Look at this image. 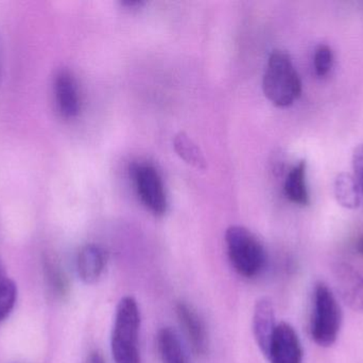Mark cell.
<instances>
[{"label": "cell", "instance_id": "1", "mask_svg": "<svg viewBox=\"0 0 363 363\" xmlns=\"http://www.w3.org/2000/svg\"><path fill=\"white\" fill-rule=\"evenodd\" d=\"M140 310L135 298L125 296L115 313L111 349L115 363H142L140 351Z\"/></svg>", "mask_w": 363, "mask_h": 363}, {"label": "cell", "instance_id": "2", "mask_svg": "<svg viewBox=\"0 0 363 363\" xmlns=\"http://www.w3.org/2000/svg\"><path fill=\"white\" fill-rule=\"evenodd\" d=\"M264 95L277 107L291 106L302 94V81L287 53L274 50L262 79Z\"/></svg>", "mask_w": 363, "mask_h": 363}, {"label": "cell", "instance_id": "3", "mask_svg": "<svg viewBox=\"0 0 363 363\" xmlns=\"http://www.w3.org/2000/svg\"><path fill=\"white\" fill-rule=\"evenodd\" d=\"M226 251L237 274L252 279L266 268L267 253L257 237L242 226H230L225 232Z\"/></svg>", "mask_w": 363, "mask_h": 363}, {"label": "cell", "instance_id": "4", "mask_svg": "<svg viewBox=\"0 0 363 363\" xmlns=\"http://www.w3.org/2000/svg\"><path fill=\"white\" fill-rule=\"evenodd\" d=\"M342 313L336 296L326 283H315L311 332L313 341L321 347L335 345L340 332Z\"/></svg>", "mask_w": 363, "mask_h": 363}, {"label": "cell", "instance_id": "5", "mask_svg": "<svg viewBox=\"0 0 363 363\" xmlns=\"http://www.w3.org/2000/svg\"><path fill=\"white\" fill-rule=\"evenodd\" d=\"M134 180L140 200L155 215H165L168 208L167 195L161 175L151 164H138L133 170Z\"/></svg>", "mask_w": 363, "mask_h": 363}, {"label": "cell", "instance_id": "6", "mask_svg": "<svg viewBox=\"0 0 363 363\" xmlns=\"http://www.w3.org/2000/svg\"><path fill=\"white\" fill-rule=\"evenodd\" d=\"M176 313L192 352L199 357L206 356L209 351V335L200 313L183 300L177 304Z\"/></svg>", "mask_w": 363, "mask_h": 363}, {"label": "cell", "instance_id": "7", "mask_svg": "<svg viewBox=\"0 0 363 363\" xmlns=\"http://www.w3.org/2000/svg\"><path fill=\"white\" fill-rule=\"evenodd\" d=\"M303 347L298 332L287 322L277 324L267 358L270 363H303Z\"/></svg>", "mask_w": 363, "mask_h": 363}, {"label": "cell", "instance_id": "8", "mask_svg": "<svg viewBox=\"0 0 363 363\" xmlns=\"http://www.w3.org/2000/svg\"><path fill=\"white\" fill-rule=\"evenodd\" d=\"M335 283L343 302L355 313L363 315V276L353 266L337 264L333 268Z\"/></svg>", "mask_w": 363, "mask_h": 363}, {"label": "cell", "instance_id": "9", "mask_svg": "<svg viewBox=\"0 0 363 363\" xmlns=\"http://www.w3.org/2000/svg\"><path fill=\"white\" fill-rule=\"evenodd\" d=\"M277 326L272 300L268 298H259L254 307L253 334L258 347L266 357Z\"/></svg>", "mask_w": 363, "mask_h": 363}, {"label": "cell", "instance_id": "10", "mask_svg": "<svg viewBox=\"0 0 363 363\" xmlns=\"http://www.w3.org/2000/svg\"><path fill=\"white\" fill-rule=\"evenodd\" d=\"M108 264V254L97 244H87L79 251L77 257V272L83 283L87 285L97 283Z\"/></svg>", "mask_w": 363, "mask_h": 363}, {"label": "cell", "instance_id": "11", "mask_svg": "<svg viewBox=\"0 0 363 363\" xmlns=\"http://www.w3.org/2000/svg\"><path fill=\"white\" fill-rule=\"evenodd\" d=\"M57 109L66 119H74L80 112L81 102L78 85L68 70L57 72L55 80Z\"/></svg>", "mask_w": 363, "mask_h": 363}, {"label": "cell", "instance_id": "12", "mask_svg": "<svg viewBox=\"0 0 363 363\" xmlns=\"http://www.w3.org/2000/svg\"><path fill=\"white\" fill-rule=\"evenodd\" d=\"M306 161L302 160L290 170L285 181V194L288 200L298 206L309 204V193L306 185Z\"/></svg>", "mask_w": 363, "mask_h": 363}, {"label": "cell", "instance_id": "13", "mask_svg": "<svg viewBox=\"0 0 363 363\" xmlns=\"http://www.w3.org/2000/svg\"><path fill=\"white\" fill-rule=\"evenodd\" d=\"M157 347L164 363H189L180 337L172 328L164 327L160 330Z\"/></svg>", "mask_w": 363, "mask_h": 363}, {"label": "cell", "instance_id": "14", "mask_svg": "<svg viewBox=\"0 0 363 363\" xmlns=\"http://www.w3.org/2000/svg\"><path fill=\"white\" fill-rule=\"evenodd\" d=\"M359 185L355 177L342 173L335 183V195L341 206L347 209H356L360 205Z\"/></svg>", "mask_w": 363, "mask_h": 363}, {"label": "cell", "instance_id": "15", "mask_svg": "<svg viewBox=\"0 0 363 363\" xmlns=\"http://www.w3.org/2000/svg\"><path fill=\"white\" fill-rule=\"evenodd\" d=\"M43 266H44L45 281L49 291L55 298H65L69 291V283L63 269L51 258H45Z\"/></svg>", "mask_w": 363, "mask_h": 363}, {"label": "cell", "instance_id": "16", "mask_svg": "<svg viewBox=\"0 0 363 363\" xmlns=\"http://www.w3.org/2000/svg\"><path fill=\"white\" fill-rule=\"evenodd\" d=\"M16 300V285L9 278L6 268L0 260V323L12 313Z\"/></svg>", "mask_w": 363, "mask_h": 363}, {"label": "cell", "instance_id": "17", "mask_svg": "<svg viewBox=\"0 0 363 363\" xmlns=\"http://www.w3.org/2000/svg\"><path fill=\"white\" fill-rule=\"evenodd\" d=\"M174 148L184 161L196 168H205V160L199 147L186 134H180L174 139Z\"/></svg>", "mask_w": 363, "mask_h": 363}, {"label": "cell", "instance_id": "18", "mask_svg": "<svg viewBox=\"0 0 363 363\" xmlns=\"http://www.w3.org/2000/svg\"><path fill=\"white\" fill-rule=\"evenodd\" d=\"M334 65V53L328 45L320 44L313 55V66L318 77H325L330 74Z\"/></svg>", "mask_w": 363, "mask_h": 363}, {"label": "cell", "instance_id": "19", "mask_svg": "<svg viewBox=\"0 0 363 363\" xmlns=\"http://www.w3.org/2000/svg\"><path fill=\"white\" fill-rule=\"evenodd\" d=\"M353 166L356 174V181L363 192V144L356 147L354 151Z\"/></svg>", "mask_w": 363, "mask_h": 363}, {"label": "cell", "instance_id": "20", "mask_svg": "<svg viewBox=\"0 0 363 363\" xmlns=\"http://www.w3.org/2000/svg\"><path fill=\"white\" fill-rule=\"evenodd\" d=\"M86 363H106V362L100 352L94 351L87 357Z\"/></svg>", "mask_w": 363, "mask_h": 363}, {"label": "cell", "instance_id": "21", "mask_svg": "<svg viewBox=\"0 0 363 363\" xmlns=\"http://www.w3.org/2000/svg\"><path fill=\"white\" fill-rule=\"evenodd\" d=\"M358 249H359L360 253L363 254V237L358 241Z\"/></svg>", "mask_w": 363, "mask_h": 363}]
</instances>
